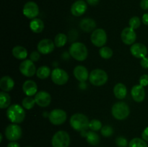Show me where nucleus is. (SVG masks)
<instances>
[{"label": "nucleus", "instance_id": "1", "mask_svg": "<svg viewBox=\"0 0 148 147\" xmlns=\"http://www.w3.org/2000/svg\"><path fill=\"white\" fill-rule=\"evenodd\" d=\"M7 117L13 123H21L25 118V112L23 107L14 104L7 108Z\"/></svg>", "mask_w": 148, "mask_h": 147}, {"label": "nucleus", "instance_id": "2", "mask_svg": "<svg viewBox=\"0 0 148 147\" xmlns=\"http://www.w3.org/2000/svg\"><path fill=\"white\" fill-rule=\"evenodd\" d=\"M70 125L77 131L84 132L89 128V120L88 117L82 113H75L70 118Z\"/></svg>", "mask_w": 148, "mask_h": 147}, {"label": "nucleus", "instance_id": "3", "mask_svg": "<svg viewBox=\"0 0 148 147\" xmlns=\"http://www.w3.org/2000/svg\"><path fill=\"white\" fill-rule=\"evenodd\" d=\"M69 54L73 59L79 61H83L88 55V48L82 43L76 42L72 43L69 47Z\"/></svg>", "mask_w": 148, "mask_h": 147}, {"label": "nucleus", "instance_id": "4", "mask_svg": "<svg viewBox=\"0 0 148 147\" xmlns=\"http://www.w3.org/2000/svg\"><path fill=\"white\" fill-rule=\"evenodd\" d=\"M111 113L114 118L118 120H123L130 115V107L126 102H118L113 105L111 108Z\"/></svg>", "mask_w": 148, "mask_h": 147}, {"label": "nucleus", "instance_id": "5", "mask_svg": "<svg viewBox=\"0 0 148 147\" xmlns=\"http://www.w3.org/2000/svg\"><path fill=\"white\" fill-rule=\"evenodd\" d=\"M90 82L95 86H101L105 84L108 81V74L102 69H94L89 75Z\"/></svg>", "mask_w": 148, "mask_h": 147}, {"label": "nucleus", "instance_id": "6", "mask_svg": "<svg viewBox=\"0 0 148 147\" xmlns=\"http://www.w3.org/2000/svg\"><path fill=\"white\" fill-rule=\"evenodd\" d=\"M53 147H69L70 144V136L64 131H57L53 135L51 139Z\"/></svg>", "mask_w": 148, "mask_h": 147}, {"label": "nucleus", "instance_id": "7", "mask_svg": "<svg viewBox=\"0 0 148 147\" xmlns=\"http://www.w3.org/2000/svg\"><path fill=\"white\" fill-rule=\"evenodd\" d=\"M5 136L9 141H16L20 139L23 135V131L20 125L17 124H10L7 125L4 131Z\"/></svg>", "mask_w": 148, "mask_h": 147}, {"label": "nucleus", "instance_id": "8", "mask_svg": "<svg viewBox=\"0 0 148 147\" xmlns=\"http://www.w3.org/2000/svg\"><path fill=\"white\" fill-rule=\"evenodd\" d=\"M90 40L96 47H103L107 42L106 33L101 28L96 29L91 34Z\"/></svg>", "mask_w": 148, "mask_h": 147}, {"label": "nucleus", "instance_id": "9", "mask_svg": "<svg viewBox=\"0 0 148 147\" xmlns=\"http://www.w3.org/2000/svg\"><path fill=\"white\" fill-rule=\"evenodd\" d=\"M67 115L66 112L62 109H54L50 112L49 115V121L54 125L63 124L66 120Z\"/></svg>", "mask_w": 148, "mask_h": 147}, {"label": "nucleus", "instance_id": "10", "mask_svg": "<svg viewBox=\"0 0 148 147\" xmlns=\"http://www.w3.org/2000/svg\"><path fill=\"white\" fill-rule=\"evenodd\" d=\"M51 80L57 85H64L69 80L67 72L59 68L54 69L51 72Z\"/></svg>", "mask_w": 148, "mask_h": 147}, {"label": "nucleus", "instance_id": "11", "mask_svg": "<svg viewBox=\"0 0 148 147\" xmlns=\"http://www.w3.org/2000/svg\"><path fill=\"white\" fill-rule=\"evenodd\" d=\"M20 73L25 76L27 77H31L35 74H36V68L34 62L31 60H25L22 62L19 66Z\"/></svg>", "mask_w": 148, "mask_h": 147}, {"label": "nucleus", "instance_id": "12", "mask_svg": "<svg viewBox=\"0 0 148 147\" xmlns=\"http://www.w3.org/2000/svg\"><path fill=\"white\" fill-rule=\"evenodd\" d=\"M23 13L27 18L35 19L39 14V7L34 1H27L23 9Z\"/></svg>", "mask_w": 148, "mask_h": 147}, {"label": "nucleus", "instance_id": "13", "mask_svg": "<svg viewBox=\"0 0 148 147\" xmlns=\"http://www.w3.org/2000/svg\"><path fill=\"white\" fill-rule=\"evenodd\" d=\"M121 40L126 45H133L137 39V34L134 29L125 27L121 33Z\"/></svg>", "mask_w": 148, "mask_h": 147}, {"label": "nucleus", "instance_id": "14", "mask_svg": "<svg viewBox=\"0 0 148 147\" xmlns=\"http://www.w3.org/2000/svg\"><path fill=\"white\" fill-rule=\"evenodd\" d=\"M35 100L38 106L46 108L50 105L51 102V97L50 94L46 91H39L35 95Z\"/></svg>", "mask_w": 148, "mask_h": 147}, {"label": "nucleus", "instance_id": "15", "mask_svg": "<svg viewBox=\"0 0 148 147\" xmlns=\"http://www.w3.org/2000/svg\"><path fill=\"white\" fill-rule=\"evenodd\" d=\"M55 44L54 42L52 41L51 39H43L40 40L37 46V49L42 54H49L54 50Z\"/></svg>", "mask_w": 148, "mask_h": 147}, {"label": "nucleus", "instance_id": "16", "mask_svg": "<svg viewBox=\"0 0 148 147\" xmlns=\"http://www.w3.org/2000/svg\"><path fill=\"white\" fill-rule=\"evenodd\" d=\"M132 55L137 59H143L147 54V48L143 43H134L130 48Z\"/></svg>", "mask_w": 148, "mask_h": 147}, {"label": "nucleus", "instance_id": "17", "mask_svg": "<svg viewBox=\"0 0 148 147\" xmlns=\"http://www.w3.org/2000/svg\"><path fill=\"white\" fill-rule=\"evenodd\" d=\"M88 9L87 3L83 0H77L72 4L71 7V13L75 17H80L85 13Z\"/></svg>", "mask_w": 148, "mask_h": 147}, {"label": "nucleus", "instance_id": "18", "mask_svg": "<svg viewBox=\"0 0 148 147\" xmlns=\"http://www.w3.org/2000/svg\"><path fill=\"white\" fill-rule=\"evenodd\" d=\"M131 95L132 99L137 102H142L145 98V91L144 86L140 84L134 85L131 90Z\"/></svg>", "mask_w": 148, "mask_h": 147}, {"label": "nucleus", "instance_id": "19", "mask_svg": "<svg viewBox=\"0 0 148 147\" xmlns=\"http://www.w3.org/2000/svg\"><path fill=\"white\" fill-rule=\"evenodd\" d=\"M73 74L75 77L81 83L86 82L90 75L87 68H85L84 66H81V65L77 66L74 69Z\"/></svg>", "mask_w": 148, "mask_h": 147}, {"label": "nucleus", "instance_id": "20", "mask_svg": "<svg viewBox=\"0 0 148 147\" xmlns=\"http://www.w3.org/2000/svg\"><path fill=\"white\" fill-rule=\"evenodd\" d=\"M23 91L27 96L32 97L37 93L38 86L34 81L27 80L23 83Z\"/></svg>", "mask_w": 148, "mask_h": 147}, {"label": "nucleus", "instance_id": "21", "mask_svg": "<svg viewBox=\"0 0 148 147\" xmlns=\"http://www.w3.org/2000/svg\"><path fill=\"white\" fill-rule=\"evenodd\" d=\"M14 82L10 76H4L0 79V88L4 92H10L14 88Z\"/></svg>", "mask_w": 148, "mask_h": 147}, {"label": "nucleus", "instance_id": "22", "mask_svg": "<svg viewBox=\"0 0 148 147\" xmlns=\"http://www.w3.org/2000/svg\"><path fill=\"white\" fill-rule=\"evenodd\" d=\"M79 27L83 31L90 33L96 27V22L91 18H84L79 22Z\"/></svg>", "mask_w": 148, "mask_h": 147}, {"label": "nucleus", "instance_id": "23", "mask_svg": "<svg viewBox=\"0 0 148 147\" xmlns=\"http://www.w3.org/2000/svg\"><path fill=\"white\" fill-rule=\"evenodd\" d=\"M114 94L117 99H124L127 95V86L122 83L116 84L114 87Z\"/></svg>", "mask_w": 148, "mask_h": 147}, {"label": "nucleus", "instance_id": "24", "mask_svg": "<svg viewBox=\"0 0 148 147\" xmlns=\"http://www.w3.org/2000/svg\"><path fill=\"white\" fill-rule=\"evenodd\" d=\"M30 28L35 33H40L44 29V23L39 18H35L30 22Z\"/></svg>", "mask_w": 148, "mask_h": 147}, {"label": "nucleus", "instance_id": "25", "mask_svg": "<svg viewBox=\"0 0 148 147\" xmlns=\"http://www.w3.org/2000/svg\"><path fill=\"white\" fill-rule=\"evenodd\" d=\"M12 53L13 56L19 60H23L27 56V50H26L25 48L20 46H17L13 48Z\"/></svg>", "mask_w": 148, "mask_h": 147}, {"label": "nucleus", "instance_id": "26", "mask_svg": "<svg viewBox=\"0 0 148 147\" xmlns=\"http://www.w3.org/2000/svg\"><path fill=\"white\" fill-rule=\"evenodd\" d=\"M10 104H11L10 95L4 91L0 92V108L1 109L8 108L10 106Z\"/></svg>", "mask_w": 148, "mask_h": 147}, {"label": "nucleus", "instance_id": "27", "mask_svg": "<svg viewBox=\"0 0 148 147\" xmlns=\"http://www.w3.org/2000/svg\"><path fill=\"white\" fill-rule=\"evenodd\" d=\"M86 140L89 144L92 146H97L100 142V137L95 131H88L85 134Z\"/></svg>", "mask_w": 148, "mask_h": 147}, {"label": "nucleus", "instance_id": "28", "mask_svg": "<svg viewBox=\"0 0 148 147\" xmlns=\"http://www.w3.org/2000/svg\"><path fill=\"white\" fill-rule=\"evenodd\" d=\"M51 74V71L49 66H43L39 67L36 71V75L40 79H45Z\"/></svg>", "mask_w": 148, "mask_h": 147}, {"label": "nucleus", "instance_id": "29", "mask_svg": "<svg viewBox=\"0 0 148 147\" xmlns=\"http://www.w3.org/2000/svg\"><path fill=\"white\" fill-rule=\"evenodd\" d=\"M67 42V37L64 33H58L54 38L55 46L58 48L63 47Z\"/></svg>", "mask_w": 148, "mask_h": 147}, {"label": "nucleus", "instance_id": "30", "mask_svg": "<svg viewBox=\"0 0 148 147\" xmlns=\"http://www.w3.org/2000/svg\"><path fill=\"white\" fill-rule=\"evenodd\" d=\"M36 100L35 98L32 97L27 96L23 99L22 101V105L23 108L26 110H30L34 107L35 104H36Z\"/></svg>", "mask_w": 148, "mask_h": 147}, {"label": "nucleus", "instance_id": "31", "mask_svg": "<svg viewBox=\"0 0 148 147\" xmlns=\"http://www.w3.org/2000/svg\"><path fill=\"white\" fill-rule=\"evenodd\" d=\"M99 54L101 58L104 59H109L112 57L113 56V50L112 49L110 48L107 46H103L100 48Z\"/></svg>", "mask_w": 148, "mask_h": 147}, {"label": "nucleus", "instance_id": "32", "mask_svg": "<svg viewBox=\"0 0 148 147\" xmlns=\"http://www.w3.org/2000/svg\"><path fill=\"white\" fill-rule=\"evenodd\" d=\"M129 147H148L146 141L143 138H134L129 143Z\"/></svg>", "mask_w": 148, "mask_h": 147}, {"label": "nucleus", "instance_id": "33", "mask_svg": "<svg viewBox=\"0 0 148 147\" xmlns=\"http://www.w3.org/2000/svg\"><path fill=\"white\" fill-rule=\"evenodd\" d=\"M102 127V123L99 120L93 119L89 122V128L92 131H98L101 130Z\"/></svg>", "mask_w": 148, "mask_h": 147}, {"label": "nucleus", "instance_id": "34", "mask_svg": "<svg viewBox=\"0 0 148 147\" xmlns=\"http://www.w3.org/2000/svg\"><path fill=\"white\" fill-rule=\"evenodd\" d=\"M101 134H102L103 136L108 138V137L111 136V135H113V133H114V129H113V128L111 125H104V126L102 127V128H101Z\"/></svg>", "mask_w": 148, "mask_h": 147}, {"label": "nucleus", "instance_id": "35", "mask_svg": "<svg viewBox=\"0 0 148 147\" xmlns=\"http://www.w3.org/2000/svg\"><path fill=\"white\" fill-rule=\"evenodd\" d=\"M129 24H130V27L131 28L136 30V29L139 28L141 24V21H140V19L137 16H134L132 17L129 21Z\"/></svg>", "mask_w": 148, "mask_h": 147}, {"label": "nucleus", "instance_id": "36", "mask_svg": "<svg viewBox=\"0 0 148 147\" xmlns=\"http://www.w3.org/2000/svg\"><path fill=\"white\" fill-rule=\"evenodd\" d=\"M115 141L118 147H127V146H129L127 139L123 136L117 137Z\"/></svg>", "mask_w": 148, "mask_h": 147}, {"label": "nucleus", "instance_id": "37", "mask_svg": "<svg viewBox=\"0 0 148 147\" xmlns=\"http://www.w3.org/2000/svg\"><path fill=\"white\" fill-rule=\"evenodd\" d=\"M40 52L36 51V50H34V51L32 52L30 55V60H31L33 62H36L40 59Z\"/></svg>", "mask_w": 148, "mask_h": 147}, {"label": "nucleus", "instance_id": "38", "mask_svg": "<svg viewBox=\"0 0 148 147\" xmlns=\"http://www.w3.org/2000/svg\"><path fill=\"white\" fill-rule=\"evenodd\" d=\"M140 84L143 86H147L148 85V75H142L140 78Z\"/></svg>", "mask_w": 148, "mask_h": 147}, {"label": "nucleus", "instance_id": "39", "mask_svg": "<svg viewBox=\"0 0 148 147\" xmlns=\"http://www.w3.org/2000/svg\"><path fill=\"white\" fill-rule=\"evenodd\" d=\"M140 64L141 66L144 69H148V58L145 57L143 59H141V61H140Z\"/></svg>", "mask_w": 148, "mask_h": 147}, {"label": "nucleus", "instance_id": "40", "mask_svg": "<svg viewBox=\"0 0 148 147\" xmlns=\"http://www.w3.org/2000/svg\"><path fill=\"white\" fill-rule=\"evenodd\" d=\"M140 7L143 9V10H148V0H141L140 1Z\"/></svg>", "mask_w": 148, "mask_h": 147}, {"label": "nucleus", "instance_id": "41", "mask_svg": "<svg viewBox=\"0 0 148 147\" xmlns=\"http://www.w3.org/2000/svg\"><path fill=\"white\" fill-rule=\"evenodd\" d=\"M142 138L145 141H148V127L145 128L144 131L142 133Z\"/></svg>", "mask_w": 148, "mask_h": 147}, {"label": "nucleus", "instance_id": "42", "mask_svg": "<svg viewBox=\"0 0 148 147\" xmlns=\"http://www.w3.org/2000/svg\"><path fill=\"white\" fill-rule=\"evenodd\" d=\"M87 3L91 6H96L99 3V0H87Z\"/></svg>", "mask_w": 148, "mask_h": 147}, {"label": "nucleus", "instance_id": "43", "mask_svg": "<svg viewBox=\"0 0 148 147\" xmlns=\"http://www.w3.org/2000/svg\"><path fill=\"white\" fill-rule=\"evenodd\" d=\"M7 147H20V144H18L16 141H11L10 143H9Z\"/></svg>", "mask_w": 148, "mask_h": 147}, {"label": "nucleus", "instance_id": "44", "mask_svg": "<svg viewBox=\"0 0 148 147\" xmlns=\"http://www.w3.org/2000/svg\"><path fill=\"white\" fill-rule=\"evenodd\" d=\"M143 22L146 25H148V13H145L143 16Z\"/></svg>", "mask_w": 148, "mask_h": 147}, {"label": "nucleus", "instance_id": "45", "mask_svg": "<svg viewBox=\"0 0 148 147\" xmlns=\"http://www.w3.org/2000/svg\"><path fill=\"white\" fill-rule=\"evenodd\" d=\"M0 137H1V142L2 141V134H0Z\"/></svg>", "mask_w": 148, "mask_h": 147}, {"label": "nucleus", "instance_id": "46", "mask_svg": "<svg viewBox=\"0 0 148 147\" xmlns=\"http://www.w3.org/2000/svg\"><path fill=\"white\" fill-rule=\"evenodd\" d=\"M25 147H31V146H25Z\"/></svg>", "mask_w": 148, "mask_h": 147}]
</instances>
